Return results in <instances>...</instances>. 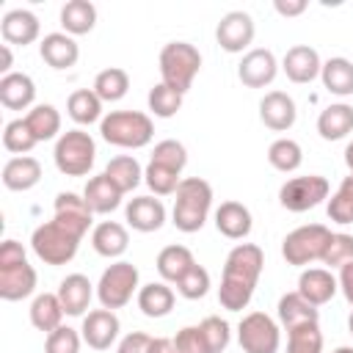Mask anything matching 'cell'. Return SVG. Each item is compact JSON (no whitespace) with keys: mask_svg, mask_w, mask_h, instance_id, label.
<instances>
[{"mask_svg":"<svg viewBox=\"0 0 353 353\" xmlns=\"http://www.w3.org/2000/svg\"><path fill=\"white\" fill-rule=\"evenodd\" d=\"M331 229L323 226V223H306V226H298L292 229L284 240H281V256L290 262V265H309L314 259H323V251L331 240Z\"/></svg>","mask_w":353,"mask_h":353,"instance_id":"obj_7","label":"cell"},{"mask_svg":"<svg viewBox=\"0 0 353 353\" xmlns=\"http://www.w3.org/2000/svg\"><path fill=\"white\" fill-rule=\"evenodd\" d=\"M345 165H347V171H350V176H353V141L345 146Z\"/></svg>","mask_w":353,"mask_h":353,"instance_id":"obj_56","label":"cell"},{"mask_svg":"<svg viewBox=\"0 0 353 353\" xmlns=\"http://www.w3.org/2000/svg\"><path fill=\"white\" fill-rule=\"evenodd\" d=\"M334 353H353V347H336Z\"/></svg>","mask_w":353,"mask_h":353,"instance_id":"obj_57","label":"cell"},{"mask_svg":"<svg viewBox=\"0 0 353 353\" xmlns=\"http://www.w3.org/2000/svg\"><path fill=\"white\" fill-rule=\"evenodd\" d=\"M339 290H342V295L347 298V303L353 306V262H347V265H342L339 268Z\"/></svg>","mask_w":353,"mask_h":353,"instance_id":"obj_52","label":"cell"},{"mask_svg":"<svg viewBox=\"0 0 353 353\" xmlns=\"http://www.w3.org/2000/svg\"><path fill=\"white\" fill-rule=\"evenodd\" d=\"M215 39L226 52H243L254 41V19L245 11H229L215 28Z\"/></svg>","mask_w":353,"mask_h":353,"instance_id":"obj_11","label":"cell"},{"mask_svg":"<svg viewBox=\"0 0 353 353\" xmlns=\"http://www.w3.org/2000/svg\"><path fill=\"white\" fill-rule=\"evenodd\" d=\"M276 72H279V63H276V55L265 47H256V50H248L237 66V77L243 85L248 88H265L276 80Z\"/></svg>","mask_w":353,"mask_h":353,"instance_id":"obj_12","label":"cell"},{"mask_svg":"<svg viewBox=\"0 0 353 353\" xmlns=\"http://www.w3.org/2000/svg\"><path fill=\"white\" fill-rule=\"evenodd\" d=\"M336 290H339V281H336L334 273L325 270V268H309V270H303L301 279H298V292H301L312 306L328 303V301L336 295Z\"/></svg>","mask_w":353,"mask_h":353,"instance_id":"obj_19","label":"cell"},{"mask_svg":"<svg viewBox=\"0 0 353 353\" xmlns=\"http://www.w3.org/2000/svg\"><path fill=\"white\" fill-rule=\"evenodd\" d=\"M268 163H270L276 171L290 174V171L301 168L303 152H301L298 141H292V138H279V141H273L270 149H268Z\"/></svg>","mask_w":353,"mask_h":353,"instance_id":"obj_39","label":"cell"},{"mask_svg":"<svg viewBox=\"0 0 353 353\" xmlns=\"http://www.w3.org/2000/svg\"><path fill=\"white\" fill-rule=\"evenodd\" d=\"M152 163L165 165V168H174V171L182 174V168L188 165V149H185L179 141H174V138H165V141L154 143V149H152Z\"/></svg>","mask_w":353,"mask_h":353,"instance_id":"obj_45","label":"cell"},{"mask_svg":"<svg viewBox=\"0 0 353 353\" xmlns=\"http://www.w3.org/2000/svg\"><path fill=\"white\" fill-rule=\"evenodd\" d=\"M66 110L77 124H94L102 116V99L94 94V88H77L69 94Z\"/></svg>","mask_w":353,"mask_h":353,"instance_id":"obj_37","label":"cell"},{"mask_svg":"<svg viewBox=\"0 0 353 353\" xmlns=\"http://www.w3.org/2000/svg\"><path fill=\"white\" fill-rule=\"evenodd\" d=\"M91 281L83 276V273H69L61 284H58V298H61V306L69 317H80L85 314L88 303H91Z\"/></svg>","mask_w":353,"mask_h":353,"instance_id":"obj_23","label":"cell"},{"mask_svg":"<svg viewBox=\"0 0 353 353\" xmlns=\"http://www.w3.org/2000/svg\"><path fill=\"white\" fill-rule=\"evenodd\" d=\"M127 91H130V74L124 69H119V66L102 69L94 77V94L102 102H119V99H124Z\"/></svg>","mask_w":353,"mask_h":353,"instance_id":"obj_36","label":"cell"},{"mask_svg":"<svg viewBox=\"0 0 353 353\" xmlns=\"http://www.w3.org/2000/svg\"><path fill=\"white\" fill-rule=\"evenodd\" d=\"M174 345H176V350H179V353H210L207 339H204V334H201V328H199V325H188V328L176 331Z\"/></svg>","mask_w":353,"mask_h":353,"instance_id":"obj_50","label":"cell"},{"mask_svg":"<svg viewBox=\"0 0 353 353\" xmlns=\"http://www.w3.org/2000/svg\"><path fill=\"white\" fill-rule=\"evenodd\" d=\"M36 99V85L25 72H11L0 77V102L8 110H28Z\"/></svg>","mask_w":353,"mask_h":353,"instance_id":"obj_24","label":"cell"},{"mask_svg":"<svg viewBox=\"0 0 353 353\" xmlns=\"http://www.w3.org/2000/svg\"><path fill=\"white\" fill-rule=\"evenodd\" d=\"M265 268V254L254 243H240L229 251L223 262V276L218 287V301L229 312H243L251 303L254 287L262 276Z\"/></svg>","mask_w":353,"mask_h":353,"instance_id":"obj_1","label":"cell"},{"mask_svg":"<svg viewBox=\"0 0 353 353\" xmlns=\"http://www.w3.org/2000/svg\"><path fill=\"white\" fill-rule=\"evenodd\" d=\"M119 328H121V325H119L116 312H110V309H94V312H88V314L83 317L80 336H83V342H85L88 347H94V350H108V347L116 342Z\"/></svg>","mask_w":353,"mask_h":353,"instance_id":"obj_13","label":"cell"},{"mask_svg":"<svg viewBox=\"0 0 353 353\" xmlns=\"http://www.w3.org/2000/svg\"><path fill=\"white\" fill-rule=\"evenodd\" d=\"M199 328H201V334H204V339H207V347H210V353H223L226 347H229V339H232V334H229V323L226 320H221V317H204L201 323H199Z\"/></svg>","mask_w":353,"mask_h":353,"instance_id":"obj_48","label":"cell"},{"mask_svg":"<svg viewBox=\"0 0 353 353\" xmlns=\"http://www.w3.org/2000/svg\"><path fill=\"white\" fill-rule=\"evenodd\" d=\"M149 353H179V350H176L174 339H165V336H152Z\"/></svg>","mask_w":353,"mask_h":353,"instance_id":"obj_54","label":"cell"},{"mask_svg":"<svg viewBox=\"0 0 353 353\" xmlns=\"http://www.w3.org/2000/svg\"><path fill=\"white\" fill-rule=\"evenodd\" d=\"M281 69L284 74L292 80V83H312L314 77H320V69H323V61L317 55L314 47L309 44H295L287 50L284 61H281Z\"/></svg>","mask_w":353,"mask_h":353,"instance_id":"obj_16","label":"cell"},{"mask_svg":"<svg viewBox=\"0 0 353 353\" xmlns=\"http://www.w3.org/2000/svg\"><path fill=\"white\" fill-rule=\"evenodd\" d=\"M99 135L121 149H141L152 141L154 124L141 110H110L99 121Z\"/></svg>","mask_w":353,"mask_h":353,"instance_id":"obj_3","label":"cell"},{"mask_svg":"<svg viewBox=\"0 0 353 353\" xmlns=\"http://www.w3.org/2000/svg\"><path fill=\"white\" fill-rule=\"evenodd\" d=\"M63 306H61V298L58 292H41L33 298L30 303V323L33 328L44 331V334H52L55 328H61V320H63Z\"/></svg>","mask_w":353,"mask_h":353,"instance_id":"obj_30","label":"cell"},{"mask_svg":"<svg viewBox=\"0 0 353 353\" xmlns=\"http://www.w3.org/2000/svg\"><path fill=\"white\" fill-rule=\"evenodd\" d=\"M121 193H130V190H135L138 185H141V176H143V171H141V163L132 157V154H119V157H113L108 165H105V171H102Z\"/></svg>","mask_w":353,"mask_h":353,"instance_id":"obj_35","label":"cell"},{"mask_svg":"<svg viewBox=\"0 0 353 353\" xmlns=\"http://www.w3.org/2000/svg\"><path fill=\"white\" fill-rule=\"evenodd\" d=\"M273 8L281 14V17H298L306 11V0H276Z\"/></svg>","mask_w":353,"mask_h":353,"instance_id":"obj_53","label":"cell"},{"mask_svg":"<svg viewBox=\"0 0 353 353\" xmlns=\"http://www.w3.org/2000/svg\"><path fill=\"white\" fill-rule=\"evenodd\" d=\"M6 74H11V50H8V44H3V66H0Z\"/></svg>","mask_w":353,"mask_h":353,"instance_id":"obj_55","label":"cell"},{"mask_svg":"<svg viewBox=\"0 0 353 353\" xmlns=\"http://www.w3.org/2000/svg\"><path fill=\"white\" fill-rule=\"evenodd\" d=\"M80 334L69 325H61L55 328L52 334H47V342H44V353H80Z\"/></svg>","mask_w":353,"mask_h":353,"instance_id":"obj_49","label":"cell"},{"mask_svg":"<svg viewBox=\"0 0 353 353\" xmlns=\"http://www.w3.org/2000/svg\"><path fill=\"white\" fill-rule=\"evenodd\" d=\"M91 245H94V251H97L99 256L116 259V256H121V254L127 251L130 234H127V229H124L121 223H116V221H102V223H97L94 232H91Z\"/></svg>","mask_w":353,"mask_h":353,"instance_id":"obj_26","label":"cell"},{"mask_svg":"<svg viewBox=\"0 0 353 353\" xmlns=\"http://www.w3.org/2000/svg\"><path fill=\"white\" fill-rule=\"evenodd\" d=\"M61 25L69 36H83L97 25V8L88 0H69L61 8Z\"/></svg>","mask_w":353,"mask_h":353,"instance_id":"obj_34","label":"cell"},{"mask_svg":"<svg viewBox=\"0 0 353 353\" xmlns=\"http://www.w3.org/2000/svg\"><path fill=\"white\" fill-rule=\"evenodd\" d=\"M174 212H171V223L185 232V234H193L204 226L207 221V212L212 207V188L207 179L201 176H188L179 182L176 193H174Z\"/></svg>","mask_w":353,"mask_h":353,"instance_id":"obj_2","label":"cell"},{"mask_svg":"<svg viewBox=\"0 0 353 353\" xmlns=\"http://www.w3.org/2000/svg\"><path fill=\"white\" fill-rule=\"evenodd\" d=\"M279 323L290 331L303 323H320V312L295 290V292H287L279 298Z\"/></svg>","mask_w":353,"mask_h":353,"instance_id":"obj_29","label":"cell"},{"mask_svg":"<svg viewBox=\"0 0 353 353\" xmlns=\"http://www.w3.org/2000/svg\"><path fill=\"white\" fill-rule=\"evenodd\" d=\"M287 353H323L320 323H303L287 331Z\"/></svg>","mask_w":353,"mask_h":353,"instance_id":"obj_40","label":"cell"},{"mask_svg":"<svg viewBox=\"0 0 353 353\" xmlns=\"http://www.w3.org/2000/svg\"><path fill=\"white\" fill-rule=\"evenodd\" d=\"M323 85L336 94V97H350L353 94V61L347 58H328L320 69Z\"/></svg>","mask_w":353,"mask_h":353,"instance_id":"obj_33","label":"cell"},{"mask_svg":"<svg viewBox=\"0 0 353 353\" xmlns=\"http://www.w3.org/2000/svg\"><path fill=\"white\" fill-rule=\"evenodd\" d=\"M254 221H251V212L245 204L240 201H223L218 210H215V229L229 237V240H243L248 237Z\"/></svg>","mask_w":353,"mask_h":353,"instance_id":"obj_22","label":"cell"},{"mask_svg":"<svg viewBox=\"0 0 353 353\" xmlns=\"http://www.w3.org/2000/svg\"><path fill=\"white\" fill-rule=\"evenodd\" d=\"M237 342L245 353H279L281 334L270 314L251 312L237 325Z\"/></svg>","mask_w":353,"mask_h":353,"instance_id":"obj_9","label":"cell"},{"mask_svg":"<svg viewBox=\"0 0 353 353\" xmlns=\"http://www.w3.org/2000/svg\"><path fill=\"white\" fill-rule=\"evenodd\" d=\"M80 240H83V237L72 234V232L63 229L58 221H47V223H41V226H36L33 234H30V245H33L36 256H39L41 262L52 265V268L72 262L74 254H77V248H80Z\"/></svg>","mask_w":353,"mask_h":353,"instance_id":"obj_6","label":"cell"},{"mask_svg":"<svg viewBox=\"0 0 353 353\" xmlns=\"http://www.w3.org/2000/svg\"><path fill=\"white\" fill-rule=\"evenodd\" d=\"M146 102H149V110H152L157 119H171V116L182 108V94L174 91V88H168L165 83H157V85L149 88Z\"/></svg>","mask_w":353,"mask_h":353,"instance_id":"obj_41","label":"cell"},{"mask_svg":"<svg viewBox=\"0 0 353 353\" xmlns=\"http://www.w3.org/2000/svg\"><path fill=\"white\" fill-rule=\"evenodd\" d=\"M196 265L190 248L185 245H165L160 254H157V273L163 276V281H179L190 268Z\"/></svg>","mask_w":353,"mask_h":353,"instance_id":"obj_32","label":"cell"},{"mask_svg":"<svg viewBox=\"0 0 353 353\" xmlns=\"http://www.w3.org/2000/svg\"><path fill=\"white\" fill-rule=\"evenodd\" d=\"M30 132L36 135V141H50L61 132V113L55 110V105H36L28 110L25 116Z\"/></svg>","mask_w":353,"mask_h":353,"instance_id":"obj_38","label":"cell"},{"mask_svg":"<svg viewBox=\"0 0 353 353\" xmlns=\"http://www.w3.org/2000/svg\"><path fill=\"white\" fill-rule=\"evenodd\" d=\"M347 328H350V334H353V312H350V317H347Z\"/></svg>","mask_w":353,"mask_h":353,"instance_id":"obj_58","label":"cell"},{"mask_svg":"<svg viewBox=\"0 0 353 353\" xmlns=\"http://www.w3.org/2000/svg\"><path fill=\"white\" fill-rule=\"evenodd\" d=\"M320 262L328 268H342V265L353 262V234H342V232L331 234Z\"/></svg>","mask_w":353,"mask_h":353,"instance_id":"obj_46","label":"cell"},{"mask_svg":"<svg viewBox=\"0 0 353 353\" xmlns=\"http://www.w3.org/2000/svg\"><path fill=\"white\" fill-rule=\"evenodd\" d=\"M317 132L323 141H342L345 135L353 132V108L345 102L328 105L317 116Z\"/></svg>","mask_w":353,"mask_h":353,"instance_id":"obj_28","label":"cell"},{"mask_svg":"<svg viewBox=\"0 0 353 353\" xmlns=\"http://www.w3.org/2000/svg\"><path fill=\"white\" fill-rule=\"evenodd\" d=\"M124 218L135 232H157L165 223V207L154 196H135L130 199Z\"/></svg>","mask_w":353,"mask_h":353,"instance_id":"obj_18","label":"cell"},{"mask_svg":"<svg viewBox=\"0 0 353 353\" xmlns=\"http://www.w3.org/2000/svg\"><path fill=\"white\" fill-rule=\"evenodd\" d=\"M295 116H298L295 102H292V97L284 94V91H268V94L259 99V119H262V124H265L268 130H273V132L290 130V127L295 124Z\"/></svg>","mask_w":353,"mask_h":353,"instance_id":"obj_15","label":"cell"},{"mask_svg":"<svg viewBox=\"0 0 353 353\" xmlns=\"http://www.w3.org/2000/svg\"><path fill=\"white\" fill-rule=\"evenodd\" d=\"M143 179H146V185H149V190L154 196H171V193H176V188L182 182L179 179V171L165 168V165H157L152 160H149V165L143 171Z\"/></svg>","mask_w":353,"mask_h":353,"instance_id":"obj_44","label":"cell"},{"mask_svg":"<svg viewBox=\"0 0 353 353\" xmlns=\"http://www.w3.org/2000/svg\"><path fill=\"white\" fill-rule=\"evenodd\" d=\"M41 61L52 69H69L80 58V47L69 33H47L39 44Z\"/></svg>","mask_w":353,"mask_h":353,"instance_id":"obj_21","label":"cell"},{"mask_svg":"<svg viewBox=\"0 0 353 353\" xmlns=\"http://www.w3.org/2000/svg\"><path fill=\"white\" fill-rule=\"evenodd\" d=\"M138 309L146 317H165L174 309V290L165 281H152L138 290Z\"/></svg>","mask_w":353,"mask_h":353,"instance_id":"obj_31","label":"cell"},{"mask_svg":"<svg viewBox=\"0 0 353 353\" xmlns=\"http://www.w3.org/2000/svg\"><path fill=\"white\" fill-rule=\"evenodd\" d=\"M36 143H39V141H36V135L30 132V127H28L25 119H14V121L6 124V130H3V146H6L8 152H14L17 157L28 154Z\"/></svg>","mask_w":353,"mask_h":353,"instance_id":"obj_42","label":"cell"},{"mask_svg":"<svg viewBox=\"0 0 353 353\" xmlns=\"http://www.w3.org/2000/svg\"><path fill=\"white\" fill-rule=\"evenodd\" d=\"M328 179L320 174H309V176H292L281 185L279 190V201L284 210L290 212H306L312 207H317L323 199H328Z\"/></svg>","mask_w":353,"mask_h":353,"instance_id":"obj_10","label":"cell"},{"mask_svg":"<svg viewBox=\"0 0 353 353\" xmlns=\"http://www.w3.org/2000/svg\"><path fill=\"white\" fill-rule=\"evenodd\" d=\"M149 345H152V336H149V334L132 331V334H127V336L119 342V350H116V353H149Z\"/></svg>","mask_w":353,"mask_h":353,"instance_id":"obj_51","label":"cell"},{"mask_svg":"<svg viewBox=\"0 0 353 353\" xmlns=\"http://www.w3.org/2000/svg\"><path fill=\"white\" fill-rule=\"evenodd\" d=\"M36 290V270L28 259L17 265H0V298L3 301H22Z\"/></svg>","mask_w":353,"mask_h":353,"instance_id":"obj_17","label":"cell"},{"mask_svg":"<svg viewBox=\"0 0 353 353\" xmlns=\"http://www.w3.org/2000/svg\"><path fill=\"white\" fill-rule=\"evenodd\" d=\"M91 218H94V212H91V207L85 204L83 196H77V193H58L55 196V215H52V221H58L72 234L83 237L88 232V226H91Z\"/></svg>","mask_w":353,"mask_h":353,"instance_id":"obj_14","label":"cell"},{"mask_svg":"<svg viewBox=\"0 0 353 353\" xmlns=\"http://www.w3.org/2000/svg\"><path fill=\"white\" fill-rule=\"evenodd\" d=\"M199 69H201V55L190 41H168L160 50V77H163L160 83L179 91L182 97L193 85Z\"/></svg>","mask_w":353,"mask_h":353,"instance_id":"obj_4","label":"cell"},{"mask_svg":"<svg viewBox=\"0 0 353 353\" xmlns=\"http://www.w3.org/2000/svg\"><path fill=\"white\" fill-rule=\"evenodd\" d=\"M138 290V268L132 262H113L110 268H105V273L99 276V284H97V298L102 303V309H121L132 301Z\"/></svg>","mask_w":353,"mask_h":353,"instance_id":"obj_8","label":"cell"},{"mask_svg":"<svg viewBox=\"0 0 353 353\" xmlns=\"http://www.w3.org/2000/svg\"><path fill=\"white\" fill-rule=\"evenodd\" d=\"M39 179H41V165H39V160L30 157V154L11 157V160L3 165V185H6L8 190H17V193L30 190V188L39 185Z\"/></svg>","mask_w":353,"mask_h":353,"instance_id":"obj_25","label":"cell"},{"mask_svg":"<svg viewBox=\"0 0 353 353\" xmlns=\"http://www.w3.org/2000/svg\"><path fill=\"white\" fill-rule=\"evenodd\" d=\"M328 218L334 223H353V176L347 174L336 193L328 199Z\"/></svg>","mask_w":353,"mask_h":353,"instance_id":"obj_43","label":"cell"},{"mask_svg":"<svg viewBox=\"0 0 353 353\" xmlns=\"http://www.w3.org/2000/svg\"><path fill=\"white\" fill-rule=\"evenodd\" d=\"M0 33H3V41L6 44H33L39 39V19L33 11L28 8H14L3 17L0 22Z\"/></svg>","mask_w":353,"mask_h":353,"instance_id":"obj_20","label":"cell"},{"mask_svg":"<svg viewBox=\"0 0 353 353\" xmlns=\"http://www.w3.org/2000/svg\"><path fill=\"white\" fill-rule=\"evenodd\" d=\"M121 196H124V193H121L105 174L91 176L88 185H85V190H83V199H85V204L91 207L94 215H108V212H113V210L121 204Z\"/></svg>","mask_w":353,"mask_h":353,"instance_id":"obj_27","label":"cell"},{"mask_svg":"<svg viewBox=\"0 0 353 353\" xmlns=\"http://www.w3.org/2000/svg\"><path fill=\"white\" fill-rule=\"evenodd\" d=\"M55 168L66 176H85L97 160V143L85 130H66L55 141Z\"/></svg>","mask_w":353,"mask_h":353,"instance_id":"obj_5","label":"cell"},{"mask_svg":"<svg viewBox=\"0 0 353 353\" xmlns=\"http://www.w3.org/2000/svg\"><path fill=\"white\" fill-rule=\"evenodd\" d=\"M176 290H179L182 298H188V301H199V298H204L207 290H210V273H207L201 265H193V268L176 281Z\"/></svg>","mask_w":353,"mask_h":353,"instance_id":"obj_47","label":"cell"}]
</instances>
